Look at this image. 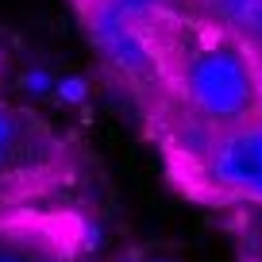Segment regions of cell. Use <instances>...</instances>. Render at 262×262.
I'll return each mask as SVG.
<instances>
[{
    "instance_id": "obj_3",
    "label": "cell",
    "mask_w": 262,
    "mask_h": 262,
    "mask_svg": "<svg viewBox=\"0 0 262 262\" xmlns=\"http://www.w3.org/2000/svg\"><path fill=\"white\" fill-rule=\"evenodd\" d=\"M66 166V147L42 120L0 104V193L39 189Z\"/></svg>"
},
{
    "instance_id": "obj_5",
    "label": "cell",
    "mask_w": 262,
    "mask_h": 262,
    "mask_svg": "<svg viewBox=\"0 0 262 262\" xmlns=\"http://www.w3.org/2000/svg\"><path fill=\"white\" fill-rule=\"evenodd\" d=\"M189 4L231 27L251 47H262V0H189Z\"/></svg>"
},
{
    "instance_id": "obj_1",
    "label": "cell",
    "mask_w": 262,
    "mask_h": 262,
    "mask_svg": "<svg viewBox=\"0 0 262 262\" xmlns=\"http://www.w3.org/2000/svg\"><path fill=\"white\" fill-rule=\"evenodd\" d=\"M158 77L201 127H224L262 112V77L251 42L205 12L166 4L147 24Z\"/></svg>"
},
{
    "instance_id": "obj_9",
    "label": "cell",
    "mask_w": 262,
    "mask_h": 262,
    "mask_svg": "<svg viewBox=\"0 0 262 262\" xmlns=\"http://www.w3.org/2000/svg\"><path fill=\"white\" fill-rule=\"evenodd\" d=\"M0 262H12V258H0Z\"/></svg>"
},
{
    "instance_id": "obj_7",
    "label": "cell",
    "mask_w": 262,
    "mask_h": 262,
    "mask_svg": "<svg viewBox=\"0 0 262 262\" xmlns=\"http://www.w3.org/2000/svg\"><path fill=\"white\" fill-rule=\"evenodd\" d=\"M54 93L66 104H77V100H85V81L81 77H62V81H54Z\"/></svg>"
},
{
    "instance_id": "obj_4",
    "label": "cell",
    "mask_w": 262,
    "mask_h": 262,
    "mask_svg": "<svg viewBox=\"0 0 262 262\" xmlns=\"http://www.w3.org/2000/svg\"><path fill=\"white\" fill-rule=\"evenodd\" d=\"M85 16H89V31L97 39V47L108 54L112 66H120L131 77H158L147 27H139L123 12H116L108 0H85Z\"/></svg>"
},
{
    "instance_id": "obj_6",
    "label": "cell",
    "mask_w": 262,
    "mask_h": 262,
    "mask_svg": "<svg viewBox=\"0 0 262 262\" xmlns=\"http://www.w3.org/2000/svg\"><path fill=\"white\" fill-rule=\"evenodd\" d=\"M231 205H235V231L243 262H262V205H247V201H231Z\"/></svg>"
},
{
    "instance_id": "obj_2",
    "label": "cell",
    "mask_w": 262,
    "mask_h": 262,
    "mask_svg": "<svg viewBox=\"0 0 262 262\" xmlns=\"http://www.w3.org/2000/svg\"><path fill=\"white\" fill-rule=\"evenodd\" d=\"M196 170L228 205H262V112L239 123L205 127Z\"/></svg>"
},
{
    "instance_id": "obj_8",
    "label": "cell",
    "mask_w": 262,
    "mask_h": 262,
    "mask_svg": "<svg viewBox=\"0 0 262 262\" xmlns=\"http://www.w3.org/2000/svg\"><path fill=\"white\" fill-rule=\"evenodd\" d=\"M27 89H31V93H50V89H54V81H50L42 70H35V74H27Z\"/></svg>"
}]
</instances>
